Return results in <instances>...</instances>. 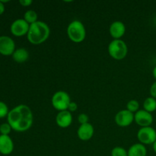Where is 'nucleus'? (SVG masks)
<instances>
[{
  "label": "nucleus",
  "mask_w": 156,
  "mask_h": 156,
  "mask_svg": "<svg viewBox=\"0 0 156 156\" xmlns=\"http://www.w3.org/2000/svg\"><path fill=\"white\" fill-rule=\"evenodd\" d=\"M56 124L61 128H67L73 123V116L69 111H59L56 117Z\"/></svg>",
  "instance_id": "nucleus-14"
},
{
  "label": "nucleus",
  "mask_w": 156,
  "mask_h": 156,
  "mask_svg": "<svg viewBox=\"0 0 156 156\" xmlns=\"http://www.w3.org/2000/svg\"><path fill=\"white\" fill-rule=\"evenodd\" d=\"M77 108H78L77 104L74 101H71L70 102L67 111H69V112H75V111L77 110Z\"/></svg>",
  "instance_id": "nucleus-24"
},
{
  "label": "nucleus",
  "mask_w": 156,
  "mask_h": 156,
  "mask_svg": "<svg viewBox=\"0 0 156 156\" xmlns=\"http://www.w3.org/2000/svg\"><path fill=\"white\" fill-rule=\"evenodd\" d=\"M94 127L89 123L80 125L77 131L78 137L82 141H88L91 140L94 135Z\"/></svg>",
  "instance_id": "nucleus-13"
},
{
  "label": "nucleus",
  "mask_w": 156,
  "mask_h": 156,
  "mask_svg": "<svg viewBox=\"0 0 156 156\" xmlns=\"http://www.w3.org/2000/svg\"><path fill=\"white\" fill-rule=\"evenodd\" d=\"M137 138L142 144H153L156 141V130L152 126L142 127L137 133Z\"/></svg>",
  "instance_id": "nucleus-6"
},
{
  "label": "nucleus",
  "mask_w": 156,
  "mask_h": 156,
  "mask_svg": "<svg viewBox=\"0 0 156 156\" xmlns=\"http://www.w3.org/2000/svg\"><path fill=\"white\" fill-rule=\"evenodd\" d=\"M29 27L30 24L24 18H19L12 22V24H11L10 30L14 36L21 37L27 34Z\"/></svg>",
  "instance_id": "nucleus-7"
},
{
  "label": "nucleus",
  "mask_w": 156,
  "mask_h": 156,
  "mask_svg": "<svg viewBox=\"0 0 156 156\" xmlns=\"http://www.w3.org/2000/svg\"><path fill=\"white\" fill-rule=\"evenodd\" d=\"M51 102L55 109L59 111H67L71 99L68 93L63 91H58L52 97Z\"/></svg>",
  "instance_id": "nucleus-5"
},
{
  "label": "nucleus",
  "mask_w": 156,
  "mask_h": 156,
  "mask_svg": "<svg viewBox=\"0 0 156 156\" xmlns=\"http://www.w3.org/2000/svg\"><path fill=\"white\" fill-rule=\"evenodd\" d=\"M33 2L31 0H20L19 3L22 6H24V7H27V6L30 5L32 4Z\"/></svg>",
  "instance_id": "nucleus-26"
},
{
  "label": "nucleus",
  "mask_w": 156,
  "mask_h": 156,
  "mask_svg": "<svg viewBox=\"0 0 156 156\" xmlns=\"http://www.w3.org/2000/svg\"><path fill=\"white\" fill-rule=\"evenodd\" d=\"M152 74H153L154 78L156 79V66L153 69V71H152Z\"/></svg>",
  "instance_id": "nucleus-28"
},
{
  "label": "nucleus",
  "mask_w": 156,
  "mask_h": 156,
  "mask_svg": "<svg viewBox=\"0 0 156 156\" xmlns=\"http://www.w3.org/2000/svg\"><path fill=\"white\" fill-rule=\"evenodd\" d=\"M15 50V41L8 36H0V53L3 56H12Z\"/></svg>",
  "instance_id": "nucleus-8"
},
{
  "label": "nucleus",
  "mask_w": 156,
  "mask_h": 156,
  "mask_svg": "<svg viewBox=\"0 0 156 156\" xmlns=\"http://www.w3.org/2000/svg\"><path fill=\"white\" fill-rule=\"evenodd\" d=\"M127 153L128 156H146L147 149L142 143H136L130 146Z\"/></svg>",
  "instance_id": "nucleus-15"
},
{
  "label": "nucleus",
  "mask_w": 156,
  "mask_h": 156,
  "mask_svg": "<svg viewBox=\"0 0 156 156\" xmlns=\"http://www.w3.org/2000/svg\"><path fill=\"white\" fill-rule=\"evenodd\" d=\"M67 34L72 41L75 43H81L85 40L86 30L84 24L80 21H73L67 27Z\"/></svg>",
  "instance_id": "nucleus-3"
},
{
  "label": "nucleus",
  "mask_w": 156,
  "mask_h": 156,
  "mask_svg": "<svg viewBox=\"0 0 156 156\" xmlns=\"http://www.w3.org/2000/svg\"><path fill=\"white\" fill-rule=\"evenodd\" d=\"M150 94L152 98H154L156 99V81L153 84H152V86H151Z\"/></svg>",
  "instance_id": "nucleus-25"
},
{
  "label": "nucleus",
  "mask_w": 156,
  "mask_h": 156,
  "mask_svg": "<svg viewBox=\"0 0 156 156\" xmlns=\"http://www.w3.org/2000/svg\"><path fill=\"white\" fill-rule=\"evenodd\" d=\"M12 129V127L9 123H4L0 125V133H1V135L9 136Z\"/></svg>",
  "instance_id": "nucleus-21"
},
{
  "label": "nucleus",
  "mask_w": 156,
  "mask_h": 156,
  "mask_svg": "<svg viewBox=\"0 0 156 156\" xmlns=\"http://www.w3.org/2000/svg\"><path fill=\"white\" fill-rule=\"evenodd\" d=\"M134 120L139 126L142 127L150 126L153 122V117L152 114L143 110H139L134 114Z\"/></svg>",
  "instance_id": "nucleus-9"
},
{
  "label": "nucleus",
  "mask_w": 156,
  "mask_h": 156,
  "mask_svg": "<svg viewBox=\"0 0 156 156\" xmlns=\"http://www.w3.org/2000/svg\"><path fill=\"white\" fill-rule=\"evenodd\" d=\"M143 108L145 111L151 113L155 111L156 110V99L154 98H147L143 102Z\"/></svg>",
  "instance_id": "nucleus-17"
},
{
  "label": "nucleus",
  "mask_w": 156,
  "mask_h": 156,
  "mask_svg": "<svg viewBox=\"0 0 156 156\" xmlns=\"http://www.w3.org/2000/svg\"><path fill=\"white\" fill-rule=\"evenodd\" d=\"M14 150V143L12 138L7 135H0V153L10 155Z\"/></svg>",
  "instance_id": "nucleus-11"
},
{
  "label": "nucleus",
  "mask_w": 156,
  "mask_h": 156,
  "mask_svg": "<svg viewBox=\"0 0 156 156\" xmlns=\"http://www.w3.org/2000/svg\"><path fill=\"white\" fill-rule=\"evenodd\" d=\"M88 116L85 114H80L78 117V120H79V123L82 124H85L88 122Z\"/></svg>",
  "instance_id": "nucleus-23"
},
{
  "label": "nucleus",
  "mask_w": 156,
  "mask_h": 156,
  "mask_svg": "<svg viewBox=\"0 0 156 156\" xmlns=\"http://www.w3.org/2000/svg\"><path fill=\"white\" fill-rule=\"evenodd\" d=\"M110 34L114 40H119L124 35L126 27L122 21H116L111 24L109 27Z\"/></svg>",
  "instance_id": "nucleus-12"
},
{
  "label": "nucleus",
  "mask_w": 156,
  "mask_h": 156,
  "mask_svg": "<svg viewBox=\"0 0 156 156\" xmlns=\"http://www.w3.org/2000/svg\"><path fill=\"white\" fill-rule=\"evenodd\" d=\"M126 108L133 114L136 113L140 110V103L136 100H130L126 105Z\"/></svg>",
  "instance_id": "nucleus-19"
},
{
  "label": "nucleus",
  "mask_w": 156,
  "mask_h": 156,
  "mask_svg": "<svg viewBox=\"0 0 156 156\" xmlns=\"http://www.w3.org/2000/svg\"><path fill=\"white\" fill-rule=\"evenodd\" d=\"M134 114L126 110H122L119 111L115 116V122L118 126L125 127L128 126L133 122Z\"/></svg>",
  "instance_id": "nucleus-10"
},
{
  "label": "nucleus",
  "mask_w": 156,
  "mask_h": 156,
  "mask_svg": "<svg viewBox=\"0 0 156 156\" xmlns=\"http://www.w3.org/2000/svg\"><path fill=\"white\" fill-rule=\"evenodd\" d=\"M9 111L7 105L5 102L0 101V119L7 117Z\"/></svg>",
  "instance_id": "nucleus-22"
},
{
  "label": "nucleus",
  "mask_w": 156,
  "mask_h": 156,
  "mask_svg": "<svg viewBox=\"0 0 156 156\" xmlns=\"http://www.w3.org/2000/svg\"><path fill=\"white\" fill-rule=\"evenodd\" d=\"M24 19L29 24H31L37 21V14L34 10H27L24 13Z\"/></svg>",
  "instance_id": "nucleus-18"
},
{
  "label": "nucleus",
  "mask_w": 156,
  "mask_h": 156,
  "mask_svg": "<svg viewBox=\"0 0 156 156\" xmlns=\"http://www.w3.org/2000/svg\"><path fill=\"white\" fill-rule=\"evenodd\" d=\"M152 147H153L154 152H155V153H156V141L153 143V144H152Z\"/></svg>",
  "instance_id": "nucleus-29"
},
{
  "label": "nucleus",
  "mask_w": 156,
  "mask_h": 156,
  "mask_svg": "<svg viewBox=\"0 0 156 156\" xmlns=\"http://www.w3.org/2000/svg\"><path fill=\"white\" fill-rule=\"evenodd\" d=\"M12 56L16 62L23 63L28 59L29 53L25 48H18L15 50Z\"/></svg>",
  "instance_id": "nucleus-16"
},
{
  "label": "nucleus",
  "mask_w": 156,
  "mask_h": 156,
  "mask_svg": "<svg viewBox=\"0 0 156 156\" xmlns=\"http://www.w3.org/2000/svg\"><path fill=\"white\" fill-rule=\"evenodd\" d=\"M50 34V30L48 24L44 21H37L30 24L27 37L30 44L39 45L48 39Z\"/></svg>",
  "instance_id": "nucleus-2"
},
{
  "label": "nucleus",
  "mask_w": 156,
  "mask_h": 156,
  "mask_svg": "<svg viewBox=\"0 0 156 156\" xmlns=\"http://www.w3.org/2000/svg\"><path fill=\"white\" fill-rule=\"evenodd\" d=\"M33 114L28 106L20 105L9 111L7 116L8 123L12 129L17 132H24L33 124Z\"/></svg>",
  "instance_id": "nucleus-1"
},
{
  "label": "nucleus",
  "mask_w": 156,
  "mask_h": 156,
  "mask_svg": "<svg viewBox=\"0 0 156 156\" xmlns=\"http://www.w3.org/2000/svg\"><path fill=\"white\" fill-rule=\"evenodd\" d=\"M5 12V5L1 1H0V15H2Z\"/></svg>",
  "instance_id": "nucleus-27"
},
{
  "label": "nucleus",
  "mask_w": 156,
  "mask_h": 156,
  "mask_svg": "<svg viewBox=\"0 0 156 156\" xmlns=\"http://www.w3.org/2000/svg\"><path fill=\"white\" fill-rule=\"evenodd\" d=\"M111 156H128L127 151L123 148L117 146L111 151Z\"/></svg>",
  "instance_id": "nucleus-20"
},
{
  "label": "nucleus",
  "mask_w": 156,
  "mask_h": 156,
  "mask_svg": "<svg viewBox=\"0 0 156 156\" xmlns=\"http://www.w3.org/2000/svg\"><path fill=\"white\" fill-rule=\"evenodd\" d=\"M108 53L114 59L117 60L123 59L127 55V45L122 40H114L108 45Z\"/></svg>",
  "instance_id": "nucleus-4"
}]
</instances>
